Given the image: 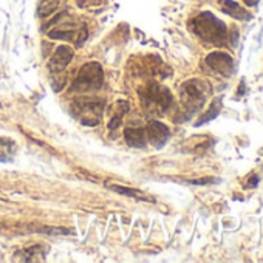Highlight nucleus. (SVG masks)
I'll list each match as a JSON object with an SVG mask.
<instances>
[{
  "label": "nucleus",
  "mask_w": 263,
  "mask_h": 263,
  "mask_svg": "<svg viewBox=\"0 0 263 263\" xmlns=\"http://www.w3.org/2000/svg\"><path fill=\"white\" fill-rule=\"evenodd\" d=\"M192 30L197 36L207 43L222 45L226 40V25L218 20L212 13H201L192 22Z\"/></svg>",
  "instance_id": "nucleus-1"
},
{
  "label": "nucleus",
  "mask_w": 263,
  "mask_h": 263,
  "mask_svg": "<svg viewBox=\"0 0 263 263\" xmlns=\"http://www.w3.org/2000/svg\"><path fill=\"white\" fill-rule=\"evenodd\" d=\"M210 92V87L203 82L198 81V79H192L181 85L180 96H181V102L184 105V109L189 110V115L198 112L206 101V96Z\"/></svg>",
  "instance_id": "nucleus-2"
},
{
  "label": "nucleus",
  "mask_w": 263,
  "mask_h": 263,
  "mask_svg": "<svg viewBox=\"0 0 263 263\" xmlns=\"http://www.w3.org/2000/svg\"><path fill=\"white\" fill-rule=\"evenodd\" d=\"M102 81H104L102 67L98 62H89L79 70V73L73 82V90L79 93L96 92L102 87Z\"/></svg>",
  "instance_id": "nucleus-3"
},
{
  "label": "nucleus",
  "mask_w": 263,
  "mask_h": 263,
  "mask_svg": "<svg viewBox=\"0 0 263 263\" xmlns=\"http://www.w3.org/2000/svg\"><path fill=\"white\" fill-rule=\"evenodd\" d=\"M143 102L147 109L164 112L166 109H169V105L172 104V94L170 92L166 89V87L160 84H150L146 90L141 92Z\"/></svg>",
  "instance_id": "nucleus-4"
},
{
  "label": "nucleus",
  "mask_w": 263,
  "mask_h": 263,
  "mask_svg": "<svg viewBox=\"0 0 263 263\" xmlns=\"http://www.w3.org/2000/svg\"><path fill=\"white\" fill-rule=\"evenodd\" d=\"M56 25V28L50 30L48 36L51 39H60L67 42H75V43H82L87 38V30L85 26L81 25L77 26L75 20H64V23H59L57 19L53 22Z\"/></svg>",
  "instance_id": "nucleus-5"
},
{
  "label": "nucleus",
  "mask_w": 263,
  "mask_h": 263,
  "mask_svg": "<svg viewBox=\"0 0 263 263\" xmlns=\"http://www.w3.org/2000/svg\"><path fill=\"white\" fill-rule=\"evenodd\" d=\"M75 115L84 126H96L99 124L102 116V102L96 99H77L73 105Z\"/></svg>",
  "instance_id": "nucleus-6"
},
{
  "label": "nucleus",
  "mask_w": 263,
  "mask_h": 263,
  "mask_svg": "<svg viewBox=\"0 0 263 263\" xmlns=\"http://www.w3.org/2000/svg\"><path fill=\"white\" fill-rule=\"evenodd\" d=\"M206 64L212 70H215L217 73H220L226 77L234 73V60L229 55H226L223 51H214L207 55Z\"/></svg>",
  "instance_id": "nucleus-7"
},
{
  "label": "nucleus",
  "mask_w": 263,
  "mask_h": 263,
  "mask_svg": "<svg viewBox=\"0 0 263 263\" xmlns=\"http://www.w3.org/2000/svg\"><path fill=\"white\" fill-rule=\"evenodd\" d=\"M170 136L169 127L160 121H150L146 127V139L155 147H163Z\"/></svg>",
  "instance_id": "nucleus-8"
},
{
  "label": "nucleus",
  "mask_w": 263,
  "mask_h": 263,
  "mask_svg": "<svg viewBox=\"0 0 263 263\" xmlns=\"http://www.w3.org/2000/svg\"><path fill=\"white\" fill-rule=\"evenodd\" d=\"M73 59V50L67 47V45H62L59 47L55 55L51 56L50 62H48V68H50V73L51 75H59L62 73L64 70L68 67V64L72 62Z\"/></svg>",
  "instance_id": "nucleus-9"
},
{
  "label": "nucleus",
  "mask_w": 263,
  "mask_h": 263,
  "mask_svg": "<svg viewBox=\"0 0 263 263\" xmlns=\"http://www.w3.org/2000/svg\"><path fill=\"white\" fill-rule=\"evenodd\" d=\"M223 11L237 20H249L251 19V14L248 11H244L239 3L234 2V0H223Z\"/></svg>",
  "instance_id": "nucleus-10"
},
{
  "label": "nucleus",
  "mask_w": 263,
  "mask_h": 263,
  "mask_svg": "<svg viewBox=\"0 0 263 263\" xmlns=\"http://www.w3.org/2000/svg\"><path fill=\"white\" fill-rule=\"evenodd\" d=\"M129 112V102L126 101H118L115 104V107H113V115L110 118V122H109V129L110 130H115L119 127L122 118H124V115Z\"/></svg>",
  "instance_id": "nucleus-11"
},
{
  "label": "nucleus",
  "mask_w": 263,
  "mask_h": 263,
  "mask_svg": "<svg viewBox=\"0 0 263 263\" xmlns=\"http://www.w3.org/2000/svg\"><path fill=\"white\" fill-rule=\"evenodd\" d=\"M110 190L116 192V194H121V195H126V197H132L135 200H141V201H153V198L144 195L141 190H135V189H130V188H124V186H118V184H110L107 183L105 184Z\"/></svg>",
  "instance_id": "nucleus-12"
},
{
  "label": "nucleus",
  "mask_w": 263,
  "mask_h": 263,
  "mask_svg": "<svg viewBox=\"0 0 263 263\" xmlns=\"http://www.w3.org/2000/svg\"><path fill=\"white\" fill-rule=\"evenodd\" d=\"M124 138L132 147H143L146 144V132L143 129H126Z\"/></svg>",
  "instance_id": "nucleus-13"
},
{
  "label": "nucleus",
  "mask_w": 263,
  "mask_h": 263,
  "mask_svg": "<svg viewBox=\"0 0 263 263\" xmlns=\"http://www.w3.org/2000/svg\"><path fill=\"white\" fill-rule=\"evenodd\" d=\"M64 2L65 0H40L38 13L40 17H48L53 13H56L59 8L64 5Z\"/></svg>",
  "instance_id": "nucleus-14"
},
{
  "label": "nucleus",
  "mask_w": 263,
  "mask_h": 263,
  "mask_svg": "<svg viewBox=\"0 0 263 263\" xmlns=\"http://www.w3.org/2000/svg\"><path fill=\"white\" fill-rule=\"evenodd\" d=\"M220 110H222V98H217V99H214V102H212V104H210L209 110L205 113L203 116L200 118V121H197V122H195V126H197V127H200V126L206 124V122L215 119V118L218 116V113H220Z\"/></svg>",
  "instance_id": "nucleus-15"
},
{
  "label": "nucleus",
  "mask_w": 263,
  "mask_h": 263,
  "mask_svg": "<svg viewBox=\"0 0 263 263\" xmlns=\"http://www.w3.org/2000/svg\"><path fill=\"white\" fill-rule=\"evenodd\" d=\"M14 155V141L0 138V161H10Z\"/></svg>",
  "instance_id": "nucleus-16"
},
{
  "label": "nucleus",
  "mask_w": 263,
  "mask_h": 263,
  "mask_svg": "<svg viewBox=\"0 0 263 263\" xmlns=\"http://www.w3.org/2000/svg\"><path fill=\"white\" fill-rule=\"evenodd\" d=\"M33 256H43V251L39 246H33L25 251V260H33Z\"/></svg>",
  "instance_id": "nucleus-17"
},
{
  "label": "nucleus",
  "mask_w": 263,
  "mask_h": 263,
  "mask_svg": "<svg viewBox=\"0 0 263 263\" xmlns=\"http://www.w3.org/2000/svg\"><path fill=\"white\" fill-rule=\"evenodd\" d=\"M248 181H249V183H243V188H244V189H252V188H256L257 184H259L260 178L257 177V175L251 173V175H249V178H248Z\"/></svg>",
  "instance_id": "nucleus-18"
},
{
  "label": "nucleus",
  "mask_w": 263,
  "mask_h": 263,
  "mask_svg": "<svg viewBox=\"0 0 263 263\" xmlns=\"http://www.w3.org/2000/svg\"><path fill=\"white\" fill-rule=\"evenodd\" d=\"M259 0H244V3L249 5V6H254V5H257Z\"/></svg>",
  "instance_id": "nucleus-19"
}]
</instances>
